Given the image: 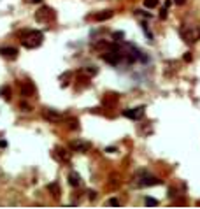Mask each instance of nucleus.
Here are the masks:
<instances>
[{
  "instance_id": "1",
  "label": "nucleus",
  "mask_w": 200,
  "mask_h": 209,
  "mask_svg": "<svg viewBox=\"0 0 200 209\" xmlns=\"http://www.w3.org/2000/svg\"><path fill=\"white\" fill-rule=\"evenodd\" d=\"M19 37H21V44L27 49L39 48L42 44V40H44V34L40 30H25Z\"/></svg>"
},
{
  "instance_id": "2",
  "label": "nucleus",
  "mask_w": 200,
  "mask_h": 209,
  "mask_svg": "<svg viewBox=\"0 0 200 209\" xmlns=\"http://www.w3.org/2000/svg\"><path fill=\"white\" fill-rule=\"evenodd\" d=\"M102 58H104V62H107L109 65H118V63L123 60V49H121V46L111 42V44L104 49Z\"/></svg>"
},
{
  "instance_id": "3",
  "label": "nucleus",
  "mask_w": 200,
  "mask_h": 209,
  "mask_svg": "<svg viewBox=\"0 0 200 209\" xmlns=\"http://www.w3.org/2000/svg\"><path fill=\"white\" fill-rule=\"evenodd\" d=\"M160 179L155 178V176H151V174L147 172V170L141 169L137 172V176H135V181H133V185L137 188H144V186H155V185H160Z\"/></svg>"
},
{
  "instance_id": "4",
  "label": "nucleus",
  "mask_w": 200,
  "mask_h": 209,
  "mask_svg": "<svg viewBox=\"0 0 200 209\" xmlns=\"http://www.w3.org/2000/svg\"><path fill=\"white\" fill-rule=\"evenodd\" d=\"M179 34H181V37L184 39V42H188V44H191V42H195L197 37H198V32H197L195 27H181L179 28Z\"/></svg>"
},
{
  "instance_id": "5",
  "label": "nucleus",
  "mask_w": 200,
  "mask_h": 209,
  "mask_svg": "<svg viewBox=\"0 0 200 209\" xmlns=\"http://www.w3.org/2000/svg\"><path fill=\"white\" fill-rule=\"evenodd\" d=\"M70 149L74 153H88L90 149H91V144H90L88 141L79 139V141H72L70 143Z\"/></svg>"
},
{
  "instance_id": "6",
  "label": "nucleus",
  "mask_w": 200,
  "mask_h": 209,
  "mask_svg": "<svg viewBox=\"0 0 200 209\" xmlns=\"http://www.w3.org/2000/svg\"><path fill=\"white\" fill-rule=\"evenodd\" d=\"M123 116H126V118H130V120H141L144 116V106L141 107H133V109H126V111H123Z\"/></svg>"
},
{
  "instance_id": "7",
  "label": "nucleus",
  "mask_w": 200,
  "mask_h": 209,
  "mask_svg": "<svg viewBox=\"0 0 200 209\" xmlns=\"http://www.w3.org/2000/svg\"><path fill=\"white\" fill-rule=\"evenodd\" d=\"M42 116H44V120L53 121V123L62 121V114H60V112H56V111H53V109H44V111H42Z\"/></svg>"
},
{
  "instance_id": "8",
  "label": "nucleus",
  "mask_w": 200,
  "mask_h": 209,
  "mask_svg": "<svg viewBox=\"0 0 200 209\" xmlns=\"http://www.w3.org/2000/svg\"><path fill=\"white\" fill-rule=\"evenodd\" d=\"M51 16H53V11L49 9V7H40L39 13H35V19H37V21H48Z\"/></svg>"
},
{
  "instance_id": "9",
  "label": "nucleus",
  "mask_w": 200,
  "mask_h": 209,
  "mask_svg": "<svg viewBox=\"0 0 200 209\" xmlns=\"http://www.w3.org/2000/svg\"><path fill=\"white\" fill-rule=\"evenodd\" d=\"M81 183H83V179H81L79 174H77L76 170H70V172H69V185L77 188V186H81Z\"/></svg>"
},
{
  "instance_id": "10",
  "label": "nucleus",
  "mask_w": 200,
  "mask_h": 209,
  "mask_svg": "<svg viewBox=\"0 0 200 209\" xmlns=\"http://www.w3.org/2000/svg\"><path fill=\"white\" fill-rule=\"evenodd\" d=\"M0 53L4 55L5 58L14 60V58L18 56V49H16V48H2V49H0Z\"/></svg>"
},
{
  "instance_id": "11",
  "label": "nucleus",
  "mask_w": 200,
  "mask_h": 209,
  "mask_svg": "<svg viewBox=\"0 0 200 209\" xmlns=\"http://www.w3.org/2000/svg\"><path fill=\"white\" fill-rule=\"evenodd\" d=\"M35 91V86L32 85V83H23V86H21V95L23 97H28V95H32Z\"/></svg>"
},
{
  "instance_id": "12",
  "label": "nucleus",
  "mask_w": 200,
  "mask_h": 209,
  "mask_svg": "<svg viewBox=\"0 0 200 209\" xmlns=\"http://www.w3.org/2000/svg\"><path fill=\"white\" fill-rule=\"evenodd\" d=\"M48 190L51 191V193H53L54 197H60V195H62V191H60V185H58L56 181L49 183V185H48Z\"/></svg>"
},
{
  "instance_id": "13",
  "label": "nucleus",
  "mask_w": 200,
  "mask_h": 209,
  "mask_svg": "<svg viewBox=\"0 0 200 209\" xmlns=\"http://www.w3.org/2000/svg\"><path fill=\"white\" fill-rule=\"evenodd\" d=\"M112 18V11H102V13L95 14V19L97 21H105V19Z\"/></svg>"
},
{
  "instance_id": "14",
  "label": "nucleus",
  "mask_w": 200,
  "mask_h": 209,
  "mask_svg": "<svg viewBox=\"0 0 200 209\" xmlns=\"http://www.w3.org/2000/svg\"><path fill=\"white\" fill-rule=\"evenodd\" d=\"M144 5H146L147 9H153L158 5V0H144Z\"/></svg>"
},
{
  "instance_id": "15",
  "label": "nucleus",
  "mask_w": 200,
  "mask_h": 209,
  "mask_svg": "<svg viewBox=\"0 0 200 209\" xmlns=\"http://www.w3.org/2000/svg\"><path fill=\"white\" fill-rule=\"evenodd\" d=\"M144 204H146V206H158V200H156V199H153V197H146Z\"/></svg>"
},
{
  "instance_id": "16",
  "label": "nucleus",
  "mask_w": 200,
  "mask_h": 209,
  "mask_svg": "<svg viewBox=\"0 0 200 209\" xmlns=\"http://www.w3.org/2000/svg\"><path fill=\"white\" fill-rule=\"evenodd\" d=\"M97 67H86V74H88V76H95V74H97Z\"/></svg>"
},
{
  "instance_id": "17",
  "label": "nucleus",
  "mask_w": 200,
  "mask_h": 209,
  "mask_svg": "<svg viewBox=\"0 0 200 209\" xmlns=\"http://www.w3.org/2000/svg\"><path fill=\"white\" fill-rule=\"evenodd\" d=\"M56 151L60 153V158H65V160H69V155H67V151L63 149V148H58Z\"/></svg>"
},
{
  "instance_id": "18",
  "label": "nucleus",
  "mask_w": 200,
  "mask_h": 209,
  "mask_svg": "<svg viewBox=\"0 0 200 209\" xmlns=\"http://www.w3.org/2000/svg\"><path fill=\"white\" fill-rule=\"evenodd\" d=\"M123 37H125V34H123V32H114V34H112V39H116V40L123 39Z\"/></svg>"
},
{
  "instance_id": "19",
  "label": "nucleus",
  "mask_w": 200,
  "mask_h": 209,
  "mask_svg": "<svg viewBox=\"0 0 200 209\" xmlns=\"http://www.w3.org/2000/svg\"><path fill=\"white\" fill-rule=\"evenodd\" d=\"M107 204L109 206H120V202H118V199H109L107 200Z\"/></svg>"
},
{
  "instance_id": "20",
  "label": "nucleus",
  "mask_w": 200,
  "mask_h": 209,
  "mask_svg": "<svg viewBox=\"0 0 200 209\" xmlns=\"http://www.w3.org/2000/svg\"><path fill=\"white\" fill-rule=\"evenodd\" d=\"M88 195H90V200H95L97 199V191H88Z\"/></svg>"
},
{
  "instance_id": "21",
  "label": "nucleus",
  "mask_w": 200,
  "mask_h": 209,
  "mask_svg": "<svg viewBox=\"0 0 200 209\" xmlns=\"http://www.w3.org/2000/svg\"><path fill=\"white\" fill-rule=\"evenodd\" d=\"M0 93H2V95H9L11 90H9V88H2V90H0Z\"/></svg>"
},
{
  "instance_id": "22",
  "label": "nucleus",
  "mask_w": 200,
  "mask_h": 209,
  "mask_svg": "<svg viewBox=\"0 0 200 209\" xmlns=\"http://www.w3.org/2000/svg\"><path fill=\"white\" fill-rule=\"evenodd\" d=\"M184 62H191V53H184Z\"/></svg>"
},
{
  "instance_id": "23",
  "label": "nucleus",
  "mask_w": 200,
  "mask_h": 209,
  "mask_svg": "<svg viewBox=\"0 0 200 209\" xmlns=\"http://www.w3.org/2000/svg\"><path fill=\"white\" fill-rule=\"evenodd\" d=\"M160 18H162V19H163V18H167V9H163V11L160 13Z\"/></svg>"
},
{
  "instance_id": "24",
  "label": "nucleus",
  "mask_w": 200,
  "mask_h": 209,
  "mask_svg": "<svg viewBox=\"0 0 200 209\" xmlns=\"http://www.w3.org/2000/svg\"><path fill=\"white\" fill-rule=\"evenodd\" d=\"M174 2H176V4H177V5H182V4H184V2H186V0H174Z\"/></svg>"
},
{
  "instance_id": "25",
  "label": "nucleus",
  "mask_w": 200,
  "mask_h": 209,
  "mask_svg": "<svg viewBox=\"0 0 200 209\" xmlns=\"http://www.w3.org/2000/svg\"><path fill=\"white\" fill-rule=\"evenodd\" d=\"M28 2H32V4H37V2H40V0H28Z\"/></svg>"
}]
</instances>
